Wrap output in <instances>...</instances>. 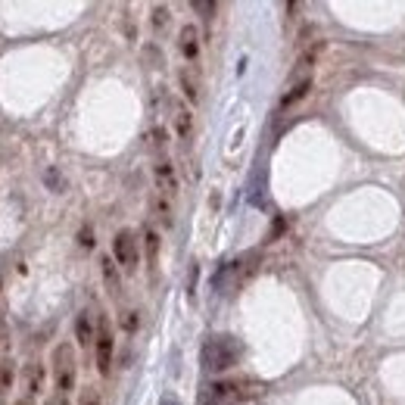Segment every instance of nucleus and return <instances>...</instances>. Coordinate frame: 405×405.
I'll return each mask as SVG.
<instances>
[{
    "label": "nucleus",
    "instance_id": "nucleus-1",
    "mask_svg": "<svg viewBox=\"0 0 405 405\" xmlns=\"http://www.w3.org/2000/svg\"><path fill=\"white\" fill-rule=\"evenodd\" d=\"M243 355V346L240 340H234L231 334H215L209 336V340L203 343V349H199V361H203V368L209 374H224L231 371V368L240 361Z\"/></svg>",
    "mask_w": 405,
    "mask_h": 405
},
{
    "label": "nucleus",
    "instance_id": "nucleus-2",
    "mask_svg": "<svg viewBox=\"0 0 405 405\" xmlns=\"http://www.w3.org/2000/svg\"><path fill=\"white\" fill-rule=\"evenodd\" d=\"M255 390H259V384H255V380H246V377L215 380V384H209L199 393V405H234Z\"/></svg>",
    "mask_w": 405,
    "mask_h": 405
},
{
    "label": "nucleus",
    "instance_id": "nucleus-3",
    "mask_svg": "<svg viewBox=\"0 0 405 405\" xmlns=\"http://www.w3.org/2000/svg\"><path fill=\"white\" fill-rule=\"evenodd\" d=\"M75 374H78V361H75V349L69 343H60L53 349V384L60 396H69L75 390Z\"/></svg>",
    "mask_w": 405,
    "mask_h": 405
},
{
    "label": "nucleus",
    "instance_id": "nucleus-4",
    "mask_svg": "<svg viewBox=\"0 0 405 405\" xmlns=\"http://www.w3.org/2000/svg\"><path fill=\"white\" fill-rule=\"evenodd\" d=\"M93 349H97V371L103 374V377H109L116 340H112V327H109V318L106 315L97 318V340H93Z\"/></svg>",
    "mask_w": 405,
    "mask_h": 405
},
{
    "label": "nucleus",
    "instance_id": "nucleus-5",
    "mask_svg": "<svg viewBox=\"0 0 405 405\" xmlns=\"http://www.w3.org/2000/svg\"><path fill=\"white\" fill-rule=\"evenodd\" d=\"M112 259L118 262V265L125 268V271H134L137 268V259H141V249H137V237L134 231H118L116 237H112Z\"/></svg>",
    "mask_w": 405,
    "mask_h": 405
},
{
    "label": "nucleus",
    "instance_id": "nucleus-6",
    "mask_svg": "<svg viewBox=\"0 0 405 405\" xmlns=\"http://www.w3.org/2000/svg\"><path fill=\"white\" fill-rule=\"evenodd\" d=\"M75 340L84 349L93 346V340H97V324L91 321V312H81V315L75 318Z\"/></svg>",
    "mask_w": 405,
    "mask_h": 405
},
{
    "label": "nucleus",
    "instance_id": "nucleus-7",
    "mask_svg": "<svg viewBox=\"0 0 405 405\" xmlns=\"http://www.w3.org/2000/svg\"><path fill=\"white\" fill-rule=\"evenodd\" d=\"M178 44H181V53L193 62V60H197V53H199V31L193 28V25H184V28H181V35H178Z\"/></svg>",
    "mask_w": 405,
    "mask_h": 405
},
{
    "label": "nucleus",
    "instance_id": "nucleus-8",
    "mask_svg": "<svg viewBox=\"0 0 405 405\" xmlns=\"http://www.w3.org/2000/svg\"><path fill=\"white\" fill-rule=\"evenodd\" d=\"M309 87H312V78L305 75V78H299L296 84H290V91L280 97V109H287V106H293V103H299V100L309 93Z\"/></svg>",
    "mask_w": 405,
    "mask_h": 405
},
{
    "label": "nucleus",
    "instance_id": "nucleus-9",
    "mask_svg": "<svg viewBox=\"0 0 405 405\" xmlns=\"http://www.w3.org/2000/svg\"><path fill=\"white\" fill-rule=\"evenodd\" d=\"M41 386H44V365L31 361V365H25V390H28L31 396H37Z\"/></svg>",
    "mask_w": 405,
    "mask_h": 405
},
{
    "label": "nucleus",
    "instance_id": "nucleus-10",
    "mask_svg": "<svg viewBox=\"0 0 405 405\" xmlns=\"http://www.w3.org/2000/svg\"><path fill=\"white\" fill-rule=\"evenodd\" d=\"M181 87H184L187 100L197 103L199 100V81H197V72H193V69H181Z\"/></svg>",
    "mask_w": 405,
    "mask_h": 405
},
{
    "label": "nucleus",
    "instance_id": "nucleus-11",
    "mask_svg": "<svg viewBox=\"0 0 405 405\" xmlns=\"http://www.w3.org/2000/svg\"><path fill=\"white\" fill-rule=\"evenodd\" d=\"M143 243H147V262L150 265H156V259H159V234L150 228L147 234H143Z\"/></svg>",
    "mask_w": 405,
    "mask_h": 405
},
{
    "label": "nucleus",
    "instance_id": "nucleus-12",
    "mask_svg": "<svg viewBox=\"0 0 405 405\" xmlns=\"http://www.w3.org/2000/svg\"><path fill=\"white\" fill-rule=\"evenodd\" d=\"M174 128H178V137H190V128H193V122H190V112L187 109H174Z\"/></svg>",
    "mask_w": 405,
    "mask_h": 405
},
{
    "label": "nucleus",
    "instance_id": "nucleus-13",
    "mask_svg": "<svg viewBox=\"0 0 405 405\" xmlns=\"http://www.w3.org/2000/svg\"><path fill=\"white\" fill-rule=\"evenodd\" d=\"M100 265H103V278H106V284H109V290H112V293H118V290H122V284H118L116 265H112V262H109V255H106V259L100 262Z\"/></svg>",
    "mask_w": 405,
    "mask_h": 405
},
{
    "label": "nucleus",
    "instance_id": "nucleus-14",
    "mask_svg": "<svg viewBox=\"0 0 405 405\" xmlns=\"http://www.w3.org/2000/svg\"><path fill=\"white\" fill-rule=\"evenodd\" d=\"M156 181H159L165 190H174V174H172V165H168V162H162V165L156 168Z\"/></svg>",
    "mask_w": 405,
    "mask_h": 405
},
{
    "label": "nucleus",
    "instance_id": "nucleus-15",
    "mask_svg": "<svg viewBox=\"0 0 405 405\" xmlns=\"http://www.w3.org/2000/svg\"><path fill=\"white\" fill-rule=\"evenodd\" d=\"M10 384H12V361L0 359V393L10 390Z\"/></svg>",
    "mask_w": 405,
    "mask_h": 405
},
{
    "label": "nucleus",
    "instance_id": "nucleus-16",
    "mask_svg": "<svg viewBox=\"0 0 405 405\" xmlns=\"http://www.w3.org/2000/svg\"><path fill=\"white\" fill-rule=\"evenodd\" d=\"M44 181H47V187H50V190H56V193H60L62 187H66V181H62V174L56 172V168H47V174H44Z\"/></svg>",
    "mask_w": 405,
    "mask_h": 405
},
{
    "label": "nucleus",
    "instance_id": "nucleus-17",
    "mask_svg": "<svg viewBox=\"0 0 405 405\" xmlns=\"http://www.w3.org/2000/svg\"><path fill=\"white\" fill-rule=\"evenodd\" d=\"M153 25L156 28L168 25V6H153Z\"/></svg>",
    "mask_w": 405,
    "mask_h": 405
},
{
    "label": "nucleus",
    "instance_id": "nucleus-18",
    "mask_svg": "<svg viewBox=\"0 0 405 405\" xmlns=\"http://www.w3.org/2000/svg\"><path fill=\"white\" fill-rule=\"evenodd\" d=\"M122 327L128 330V334H134L137 330V312H122Z\"/></svg>",
    "mask_w": 405,
    "mask_h": 405
},
{
    "label": "nucleus",
    "instance_id": "nucleus-19",
    "mask_svg": "<svg viewBox=\"0 0 405 405\" xmlns=\"http://www.w3.org/2000/svg\"><path fill=\"white\" fill-rule=\"evenodd\" d=\"M78 405H103V402H100L97 390H84L81 393V399H78Z\"/></svg>",
    "mask_w": 405,
    "mask_h": 405
},
{
    "label": "nucleus",
    "instance_id": "nucleus-20",
    "mask_svg": "<svg viewBox=\"0 0 405 405\" xmlns=\"http://www.w3.org/2000/svg\"><path fill=\"white\" fill-rule=\"evenodd\" d=\"M193 10H197V12H203L206 19H212V12H215V3H206V0H197V3H193Z\"/></svg>",
    "mask_w": 405,
    "mask_h": 405
},
{
    "label": "nucleus",
    "instance_id": "nucleus-21",
    "mask_svg": "<svg viewBox=\"0 0 405 405\" xmlns=\"http://www.w3.org/2000/svg\"><path fill=\"white\" fill-rule=\"evenodd\" d=\"M78 237H81V240H78V243H81V246H87V249H91V246H93V231H91V228H84V231H81V234H78Z\"/></svg>",
    "mask_w": 405,
    "mask_h": 405
},
{
    "label": "nucleus",
    "instance_id": "nucleus-22",
    "mask_svg": "<svg viewBox=\"0 0 405 405\" xmlns=\"http://www.w3.org/2000/svg\"><path fill=\"white\" fill-rule=\"evenodd\" d=\"M159 405H181V402H178V396H172V393H165V396L159 399Z\"/></svg>",
    "mask_w": 405,
    "mask_h": 405
},
{
    "label": "nucleus",
    "instance_id": "nucleus-23",
    "mask_svg": "<svg viewBox=\"0 0 405 405\" xmlns=\"http://www.w3.org/2000/svg\"><path fill=\"white\" fill-rule=\"evenodd\" d=\"M16 405H35V402H31V399H22V402H16Z\"/></svg>",
    "mask_w": 405,
    "mask_h": 405
},
{
    "label": "nucleus",
    "instance_id": "nucleus-24",
    "mask_svg": "<svg viewBox=\"0 0 405 405\" xmlns=\"http://www.w3.org/2000/svg\"><path fill=\"white\" fill-rule=\"evenodd\" d=\"M47 405H62V402H56V399H50V402Z\"/></svg>",
    "mask_w": 405,
    "mask_h": 405
}]
</instances>
